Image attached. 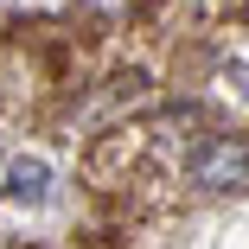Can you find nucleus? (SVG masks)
Listing matches in <instances>:
<instances>
[{"label": "nucleus", "mask_w": 249, "mask_h": 249, "mask_svg": "<svg viewBox=\"0 0 249 249\" xmlns=\"http://www.w3.org/2000/svg\"><path fill=\"white\" fill-rule=\"evenodd\" d=\"M185 179L198 192H243L249 185V147L230 141V134H205L185 160Z\"/></svg>", "instance_id": "f257e3e1"}, {"label": "nucleus", "mask_w": 249, "mask_h": 249, "mask_svg": "<svg viewBox=\"0 0 249 249\" xmlns=\"http://www.w3.org/2000/svg\"><path fill=\"white\" fill-rule=\"evenodd\" d=\"M45 179H52V173H45V160H19V166H13V192L32 198V205L45 198Z\"/></svg>", "instance_id": "f03ea898"}]
</instances>
